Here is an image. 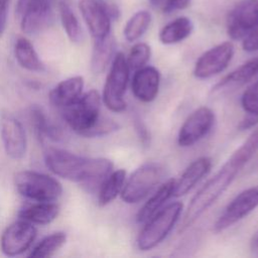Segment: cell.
I'll return each mask as SVG.
<instances>
[{
  "label": "cell",
  "mask_w": 258,
  "mask_h": 258,
  "mask_svg": "<svg viewBox=\"0 0 258 258\" xmlns=\"http://www.w3.org/2000/svg\"><path fill=\"white\" fill-rule=\"evenodd\" d=\"M257 150L258 126L251 132L240 147L232 153L220 169L192 197L182 217L178 229L179 233H183L189 229L200 217L216 203Z\"/></svg>",
  "instance_id": "6da1fadb"
},
{
  "label": "cell",
  "mask_w": 258,
  "mask_h": 258,
  "mask_svg": "<svg viewBox=\"0 0 258 258\" xmlns=\"http://www.w3.org/2000/svg\"><path fill=\"white\" fill-rule=\"evenodd\" d=\"M46 167L56 176L78 182L88 192H98L113 171V162L104 157H86L64 149L48 147L44 153Z\"/></svg>",
  "instance_id": "7a4b0ae2"
},
{
  "label": "cell",
  "mask_w": 258,
  "mask_h": 258,
  "mask_svg": "<svg viewBox=\"0 0 258 258\" xmlns=\"http://www.w3.org/2000/svg\"><path fill=\"white\" fill-rule=\"evenodd\" d=\"M182 211V204L173 202L161 208L146 223L137 237V247L148 251L159 245L171 232Z\"/></svg>",
  "instance_id": "3957f363"
},
{
  "label": "cell",
  "mask_w": 258,
  "mask_h": 258,
  "mask_svg": "<svg viewBox=\"0 0 258 258\" xmlns=\"http://www.w3.org/2000/svg\"><path fill=\"white\" fill-rule=\"evenodd\" d=\"M164 175L165 169L161 163H143L126 178L120 194L121 199L127 204L141 202L162 182Z\"/></svg>",
  "instance_id": "277c9868"
},
{
  "label": "cell",
  "mask_w": 258,
  "mask_h": 258,
  "mask_svg": "<svg viewBox=\"0 0 258 258\" xmlns=\"http://www.w3.org/2000/svg\"><path fill=\"white\" fill-rule=\"evenodd\" d=\"M14 184L22 197L34 202H54L63 191L56 178L34 170L18 171L14 176Z\"/></svg>",
  "instance_id": "5b68a950"
},
{
  "label": "cell",
  "mask_w": 258,
  "mask_h": 258,
  "mask_svg": "<svg viewBox=\"0 0 258 258\" xmlns=\"http://www.w3.org/2000/svg\"><path fill=\"white\" fill-rule=\"evenodd\" d=\"M101 103L99 92L90 90L71 105L60 109L62 119L75 133L84 136L101 116Z\"/></svg>",
  "instance_id": "8992f818"
},
{
  "label": "cell",
  "mask_w": 258,
  "mask_h": 258,
  "mask_svg": "<svg viewBox=\"0 0 258 258\" xmlns=\"http://www.w3.org/2000/svg\"><path fill=\"white\" fill-rule=\"evenodd\" d=\"M129 80V67L125 55L117 52L112 60L103 88L102 101L112 112L120 113L126 109L124 95Z\"/></svg>",
  "instance_id": "52a82bcc"
},
{
  "label": "cell",
  "mask_w": 258,
  "mask_h": 258,
  "mask_svg": "<svg viewBox=\"0 0 258 258\" xmlns=\"http://www.w3.org/2000/svg\"><path fill=\"white\" fill-rule=\"evenodd\" d=\"M53 4L54 0H17L15 16L21 30L33 35L49 27L54 20Z\"/></svg>",
  "instance_id": "ba28073f"
},
{
  "label": "cell",
  "mask_w": 258,
  "mask_h": 258,
  "mask_svg": "<svg viewBox=\"0 0 258 258\" xmlns=\"http://www.w3.org/2000/svg\"><path fill=\"white\" fill-rule=\"evenodd\" d=\"M79 8L94 40L111 34V22L119 17L115 4L107 0H80Z\"/></svg>",
  "instance_id": "9c48e42d"
},
{
  "label": "cell",
  "mask_w": 258,
  "mask_h": 258,
  "mask_svg": "<svg viewBox=\"0 0 258 258\" xmlns=\"http://www.w3.org/2000/svg\"><path fill=\"white\" fill-rule=\"evenodd\" d=\"M37 230L33 224L19 219L3 231L0 238V248L4 255L15 257L26 252L33 244Z\"/></svg>",
  "instance_id": "30bf717a"
},
{
  "label": "cell",
  "mask_w": 258,
  "mask_h": 258,
  "mask_svg": "<svg viewBox=\"0 0 258 258\" xmlns=\"http://www.w3.org/2000/svg\"><path fill=\"white\" fill-rule=\"evenodd\" d=\"M258 207V184L248 187L238 194L225 208L214 225V231L219 233L247 217Z\"/></svg>",
  "instance_id": "8fae6325"
},
{
  "label": "cell",
  "mask_w": 258,
  "mask_h": 258,
  "mask_svg": "<svg viewBox=\"0 0 258 258\" xmlns=\"http://www.w3.org/2000/svg\"><path fill=\"white\" fill-rule=\"evenodd\" d=\"M216 116L214 111L202 106L192 111L182 123L178 135L177 143L181 147H189L203 139L212 130Z\"/></svg>",
  "instance_id": "7c38bea8"
},
{
  "label": "cell",
  "mask_w": 258,
  "mask_h": 258,
  "mask_svg": "<svg viewBox=\"0 0 258 258\" xmlns=\"http://www.w3.org/2000/svg\"><path fill=\"white\" fill-rule=\"evenodd\" d=\"M234 52V45L230 41H224L208 49L197 59L192 72L194 76L204 80L222 73L229 66Z\"/></svg>",
  "instance_id": "4fadbf2b"
},
{
  "label": "cell",
  "mask_w": 258,
  "mask_h": 258,
  "mask_svg": "<svg viewBox=\"0 0 258 258\" xmlns=\"http://www.w3.org/2000/svg\"><path fill=\"white\" fill-rule=\"evenodd\" d=\"M0 134L5 153L12 159H22L27 150V137L21 122L8 112L2 113Z\"/></svg>",
  "instance_id": "5bb4252c"
},
{
  "label": "cell",
  "mask_w": 258,
  "mask_h": 258,
  "mask_svg": "<svg viewBox=\"0 0 258 258\" xmlns=\"http://www.w3.org/2000/svg\"><path fill=\"white\" fill-rule=\"evenodd\" d=\"M257 23L258 0H242L228 14V35L234 40L243 39Z\"/></svg>",
  "instance_id": "9a60e30c"
},
{
  "label": "cell",
  "mask_w": 258,
  "mask_h": 258,
  "mask_svg": "<svg viewBox=\"0 0 258 258\" xmlns=\"http://www.w3.org/2000/svg\"><path fill=\"white\" fill-rule=\"evenodd\" d=\"M160 73L151 66H145L135 71L132 78V93L137 100L143 103L152 102L158 95Z\"/></svg>",
  "instance_id": "2e32d148"
},
{
  "label": "cell",
  "mask_w": 258,
  "mask_h": 258,
  "mask_svg": "<svg viewBox=\"0 0 258 258\" xmlns=\"http://www.w3.org/2000/svg\"><path fill=\"white\" fill-rule=\"evenodd\" d=\"M212 167V159L208 156H202L194 160L182 172L178 179H174L172 197L178 198L186 195Z\"/></svg>",
  "instance_id": "e0dca14e"
},
{
  "label": "cell",
  "mask_w": 258,
  "mask_h": 258,
  "mask_svg": "<svg viewBox=\"0 0 258 258\" xmlns=\"http://www.w3.org/2000/svg\"><path fill=\"white\" fill-rule=\"evenodd\" d=\"M84 78L82 76L70 77L59 82L50 92V103L59 110L77 101L83 94Z\"/></svg>",
  "instance_id": "ac0fdd59"
},
{
  "label": "cell",
  "mask_w": 258,
  "mask_h": 258,
  "mask_svg": "<svg viewBox=\"0 0 258 258\" xmlns=\"http://www.w3.org/2000/svg\"><path fill=\"white\" fill-rule=\"evenodd\" d=\"M29 120L39 142L44 143L45 140L58 141L61 138L60 129L47 118L45 112L37 105L30 107Z\"/></svg>",
  "instance_id": "d6986e66"
},
{
  "label": "cell",
  "mask_w": 258,
  "mask_h": 258,
  "mask_svg": "<svg viewBox=\"0 0 258 258\" xmlns=\"http://www.w3.org/2000/svg\"><path fill=\"white\" fill-rule=\"evenodd\" d=\"M59 214V206L54 202H36L18 213L19 219L31 224L47 225L56 219Z\"/></svg>",
  "instance_id": "ffe728a7"
},
{
  "label": "cell",
  "mask_w": 258,
  "mask_h": 258,
  "mask_svg": "<svg viewBox=\"0 0 258 258\" xmlns=\"http://www.w3.org/2000/svg\"><path fill=\"white\" fill-rule=\"evenodd\" d=\"M174 179H168L164 183H162L158 189L155 191L153 196L143 205V207L139 210L136 216V221L139 224H145L151 217H153L172 197Z\"/></svg>",
  "instance_id": "44dd1931"
},
{
  "label": "cell",
  "mask_w": 258,
  "mask_h": 258,
  "mask_svg": "<svg viewBox=\"0 0 258 258\" xmlns=\"http://www.w3.org/2000/svg\"><path fill=\"white\" fill-rule=\"evenodd\" d=\"M14 55L18 64L29 72H43L44 63L41 61L33 44L26 37H18L14 44Z\"/></svg>",
  "instance_id": "7402d4cb"
},
{
  "label": "cell",
  "mask_w": 258,
  "mask_h": 258,
  "mask_svg": "<svg viewBox=\"0 0 258 258\" xmlns=\"http://www.w3.org/2000/svg\"><path fill=\"white\" fill-rule=\"evenodd\" d=\"M115 41L113 36L110 34L107 37L94 40V46L91 56V71L94 74H102L108 68L111 60L114 58Z\"/></svg>",
  "instance_id": "603a6c76"
},
{
  "label": "cell",
  "mask_w": 258,
  "mask_h": 258,
  "mask_svg": "<svg viewBox=\"0 0 258 258\" xmlns=\"http://www.w3.org/2000/svg\"><path fill=\"white\" fill-rule=\"evenodd\" d=\"M194 30V24L187 17H178L166 25L159 32V40L163 44H174L187 38Z\"/></svg>",
  "instance_id": "cb8c5ba5"
},
{
  "label": "cell",
  "mask_w": 258,
  "mask_h": 258,
  "mask_svg": "<svg viewBox=\"0 0 258 258\" xmlns=\"http://www.w3.org/2000/svg\"><path fill=\"white\" fill-rule=\"evenodd\" d=\"M126 180V171L122 168L113 170L102 183L98 191V204L105 207L112 203L123 189Z\"/></svg>",
  "instance_id": "d4e9b609"
},
{
  "label": "cell",
  "mask_w": 258,
  "mask_h": 258,
  "mask_svg": "<svg viewBox=\"0 0 258 258\" xmlns=\"http://www.w3.org/2000/svg\"><path fill=\"white\" fill-rule=\"evenodd\" d=\"M58 12L61 25L69 39L74 43H81L84 39V33L75 12L64 1L59 2Z\"/></svg>",
  "instance_id": "484cf974"
},
{
  "label": "cell",
  "mask_w": 258,
  "mask_h": 258,
  "mask_svg": "<svg viewBox=\"0 0 258 258\" xmlns=\"http://www.w3.org/2000/svg\"><path fill=\"white\" fill-rule=\"evenodd\" d=\"M258 75V56H255L237 69H235L233 72H231L229 75H227L218 85L216 89H221L222 87L231 86V85H243L253 78H255Z\"/></svg>",
  "instance_id": "4316f807"
},
{
  "label": "cell",
  "mask_w": 258,
  "mask_h": 258,
  "mask_svg": "<svg viewBox=\"0 0 258 258\" xmlns=\"http://www.w3.org/2000/svg\"><path fill=\"white\" fill-rule=\"evenodd\" d=\"M67 234L57 231L47 235L41 239L30 251L28 257L32 258H46L53 256L66 243Z\"/></svg>",
  "instance_id": "83f0119b"
},
{
  "label": "cell",
  "mask_w": 258,
  "mask_h": 258,
  "mask_svg": "<svg viewBox=\"0 0 258 258\" xmlns=\"http://www.w3.org/2000/svg\"><path fill=\"white\" fill-rule=\"evenodd\" d=\"M151 22V14L146 10L137 11L133 14L124 26V37L127 41L133 42L139 39L148 29Z\"/></svg>",
  "instance_id": "f1b7e54d"
},
{
  "label": "cell",
  "mask_w": 258,
  "mask_h": 258,
  "mask_svg": "<svg viewBox=\"0 0 258 258\" xmlns=\"http://www.w3.org/2000/svg\"><path fill=\"white\" fill-rule=\"evenodd\" d=\"M151 56V48L144 42L136 43L130 49L128 56L126 57L129 70H138L146 66Z\"/></svg>",
  "instance_id": "f546056e"
},
{
  "label": "cell",
  "mask_w": 258,
  "mask_h": 258,
  "mask_svg": "<svg viewBox=\"0 0 258 258\" xmlns=\"http://www.w3.org/2000/svg\"><path fill=\"white\" fill-rule=\"evenodd\" d=\"M119 127V124L115 122L113 119L101 115L99 119L94 123V125L84 134L83 137L93 138L105 136L117 131Z\"/></svg>",
  "instance_id": "4dcf8cb0"
},
{
  "label": "cell",
  "mask_w": 258,
  "mask_h": 258,
  "mask_svg": "<svg viewBox=\"0 0 258 258\" xmlns=\"http://www.w3.org/2000/svg\"><path fill=\"white\" fill-rule=\"evenodd\" d=\"M241 106L248 114H258V80L242 94Z\"/></svg>",
  "instance_id": "1f68e13d"
},
{
  "label": "cell",
  "mask_w": 258,
  "mask_h": 258,
  "mask_svg": "<svg viewBox=\"0 0 258 258\" xmlns=\"http://www.w3.org/2000/svg\"><path fill=\"white\" fill-rule=\"evenodd\" d=\"M242 47L245 51H258V23L257 25L242 39Z\"/></svg>",
  "instance_id": "d6a6232c"
},
{
  "label": "cell",
  "mask_w": 258,
  "mask_h": 258,
  "mask_svg": "<svg viewBox=\"0 0 258 258\" xmlns=\"http://www.w3.org/2000/svg\"><path fill=\"white\" fill-rule=\"evenodd\" d=\"M190 1L191 0H167L161 11L164 13H171L177 10H182L189 5Z\"/></svg>",
  "instance_id": "836d02e7"
},
{
  "label": "cell",
  "mask_w": 258,
  "mask_h": 258,
  "mask_svg": "<svg viewBox=\"0 0 258 258\" xmlns=\"http://www.w3.org/2000/svg\"><path fill=\"white\" fill-rule=\"evenodd\" d=\"M134 126H135V130H136L141 142L144 144V146H147V144L149 142L148 130H147L146 126L144 125V123L142 122V120L138 116H136L134 118Z\"/></svg>",
  "instance_id": "e575fe53"
},
{
  "label": "cell",
  "mask_w": 258,
  "mask_h": 258,
  "mask_svg": "<svg viewBox=\"0 0 258 258\" xmlns=\"http://www.w3.org/2000/svg\"><path fill=\"white\" fill-rule=\"evenodd\" d=\"M10 0H0V37L5 31Z\"/></svg>",
  "instance_id": "d590c367"
},
{
  "label": "cell",
  "mask_w": 258,
  "mask_h": 258,
  "mask_svg": "<svg viewBox=\"0 0 258 258\" xmlns=\"http://www.w3.org/2000/svg\"><path fill=\"white\" fill-rule=\"evenodd\" d=\"M258 124V114H248L247 116L240 122L239 129L240 130H246L249 128H252L253 126Z\"/></svg>",
  "instance_id": "8d00e7d4"
},
{
  "label": "cell",
  "mask_w": 258,
  "mask_h": 258,
  "mask_svg": "<svg viewBox=\"0 0 258 258\" xmlns=\"http://www.w3.org/2000/svg\"><path fill=\"white\" fill-rule=\"evenodd\" d=\"M250 249L252 252L258 253V232L253 235L250 241Z\"/></svg>",
  "instance_id": "74e56055"
},
{
  "label": "cell",
  "mask_w": 258,
  "mask_h": 258,
  "mask_svg": "<svg viewBox=\"0 0 258 258\" xmlns=\"http://www.w3.org/2000/svg\"><path fill=\"white\" fill-rule=\"evenodd\" d=\"M150 2V4L154 7V8H158V9H162L163 6L165 5L167 0H148Z\"/></svg>",
  "instance_id": "f35d334b"
}]
</instances>
